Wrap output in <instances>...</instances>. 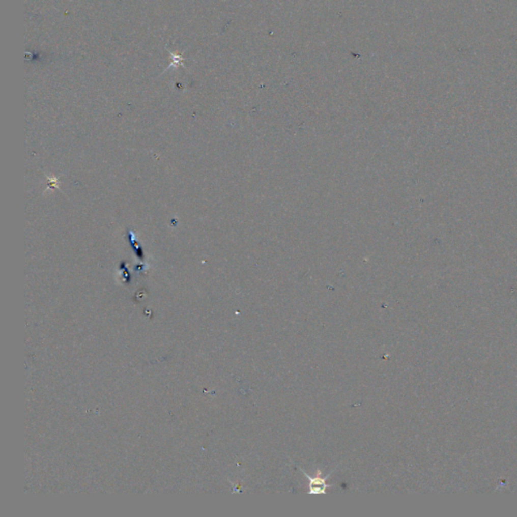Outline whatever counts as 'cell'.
Returning <instances> with one entry per match:
<instances>
[{
	"instance_id": "1",
	"label": "cell",
	"mask_w": 517,
	"mask_h": 517,
	"mask_svg": "<svg viewBox=\"0 0 517 517\" xmlns=\"http://www.w3.org/2000/svg\"><path fill=\"white\" fill-rule=\"evenodd\" d=\"M307 478L310 481V483H309V487H310L309 493L310 494H324L325 493L326 488H328V486L325 484V479H322L321 477L311 478L309 476H307Z\"/></svg>"
}]
</instances>
